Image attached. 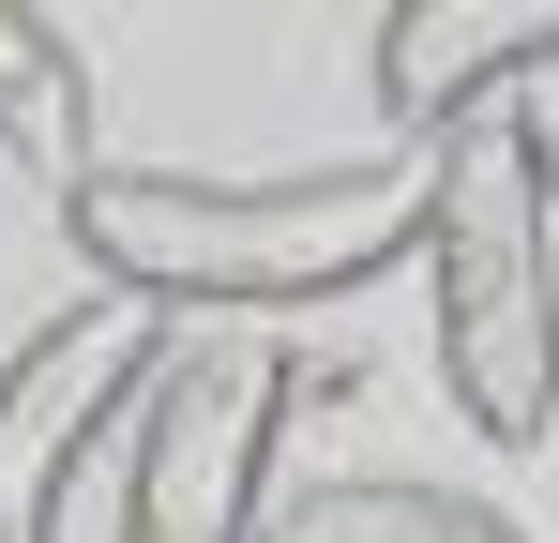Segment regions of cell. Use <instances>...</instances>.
<instances>
[{
  "instance_id": "obj_1",
  "label": "cell",
  "mask_w": 559,
  "mask_h": 543,
  "mask_svg": "<svg viewBox=\"0 0 559 543\" xmlns=\"http://www.w3.org/2000/svg\"><path fill=\"white\" fill-rule=\"evenodd\" d=\"M76 257L106 302H212V317H302L348 302L393 257H424V167H287V181H212V167H92L61 196Z\"/></svg>"
},
{
  "instance_id": "obj_2",
  "label": "cell",
  "mask_w": 559,
  "mask_h": 543,
  "mask_svg": "<svg viewBox=\"0 0 559 543\" xmlns=\"http://www.w3.org/2000/svg\"><path fill=\"white\" fill-rule=\"evenodd\" d=\"M424 287H439V377L468 438H559V196L530 106L424 152Z\"/></svg>"
},
{
  "instance_id": "obj_3",
  "label": "cell",
  "mask_w": 559,
  "mask_h": 543,
  "mask_svg": "<svg viewBox=\"0 0 559 543\" xmlns=\"http://www.w3.org/2000/svg\"><path fill=\"white\" fill-rule=\"evenodd\" d=\"M167 362L182 348H167L152 302H76L46 333H15V362H0V543H61L76 529V483L106 452H136Z\"/></svg>"
},
{
  "instance_id": "obj_4",
  "label": "cell",
  "mask_w": 559,
  "mask_h": 543,
  "mask_svg": "<svg viewBox=\"0 0 559 543\" xmlns=\"http://www.w3.org/2000/svg\"><path fill=\"white\" fill-rule=\"evenodd\" d=\"M273 438H287V362L242 333L182 348L121 452V543H273Z\"/></svg>"
},
{
  "instance_id": "obj_5",
  "label": "cell",
  "mask_w": 559,
  "mask_h": 543,
  "mask_svg": "<svg viewBox=\"0 0 559 543\" xmlns=\"http://www.w3.org/2000/svg\"><path fill=\"white\" fill-rule=\"evenodd\" d=\"M559 76V0H393L364 46V90L393 136H468V121H499V106H530Z\"/></svg>"
},
{
  "instance_id": "obj_6",
  "label": "cell",
  "mask_w": 559,
  "mask_h": 543,
  "mask_svg": "<svg viewBox=\"0 0 559 543\" xmlns=\"http://www.w3.org/2000/svg\"><path fill=\"white\" fill-rule=\"evenodd\" d=\"M0 181H61L76 196V46H61V15H15L0 0Z\"/></svg>"
},
{
  "instance_id": "obj_7",
  "label": "cell",
  "mask_w": 559,
  "mask_h": 543,
  "mask_svg": "<svg viewBox=\"0 0 559 543\" xmlns=\"http://www.w3.org/2000/svg\"><path fill=\"white\" fill-rule=\"evenodd\" d=\"M273 543H530L499 498H454V483H302L273 514Z\"/></svg>"
},
{
  "instance_id": "obj_8",
  "label": "cell",
  "mask_w": 559,
  "mask_h": 543,
  "mask_svg": "<svg viewBox=\"0 0 559 543\" xmlns=\"http://www.w3.org/2000/svg\"><path fill=\"white\" fill-rule=\"evenodd\" d=\"M530 136H545V196H559V90H530Z\"/></svg>"
},
{
  "instance_id": "obj_9",
  "label": "cell",
  "mask_w": 559,
  "mask_h": 543,
  "mask_svg": "<svg viewBox=\"0 0 559 543\" xmlns=\"http://www.w3.org/2000/svg\"><path fill=\"white\" fill-rule=\"evenodd\" d=\"M0 362H15V333H0Z\"/></svg>"
}]
</instances>
